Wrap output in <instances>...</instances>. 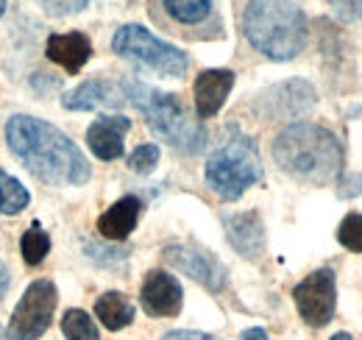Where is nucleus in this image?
I'll use <instances>...</instances> for the list:
<instances>
[{"instance_id": "c85d7f7f", "label": "nucleus", "mask_w": 362, "mask_h": 340, "mask_svg": "<svg viewBox=\"0 0 362 340\" xmlns=\"http://www.w3.org/2000/svg\"><path fill=\"white\" fill-rule=\"evenodd\" d=\"M329 340H354V338H351L349 332H337V335H332Z\"/></svg>"}, {"instance_id": "0eeeda50", "label": "nucleus", "mask_w": 362, "mask_h": 340, "mask_svg": "<svg viewBox=\"0 0 362 340\" xmlns=\"http://www.w3.org/2000/svg\"><path fill=\"white\" fill-rule=\"evenodd\" d=\"M59 304L56 285L50 279H37L34 285L25 288V293L20 298V304L11 312V321L6 327V338L8 340H37L42 338L53 321Z\"/></svg>"}, {"instance_id": "b1692460", "label": "nucleus", "mask_w": 362, "mask_h": 340, "mask_svg": "<svg viewBox=\"0 0 362 340\" xmlns=\"http://www.w3.org/2000/svg\"><path fill=\"white\" fill-rule=\"evenodd\" d=\"M90 0H40L42 11L47 17H70V14H78L87 8Z\"/></svg>"}, {"instance_id": "a878e982", "label": "nucleus", "mask_w": 362, "mask_h": 340, "mask_svg": "<svg viewBox=\"0 0 362 340\" xmlns=\"http://www.w3.org/2000/svg\"><path fill=\"white\" fill-rule=\"evenodd\" d=\"M162 340H215L206 332H189V329H176V332H168Z\"/></svg>"}, {"instance_id": "f8f14e48", "label": "nucleus", "mask_w": 362, "mask_h": 340, "mask_svg": "<svg viewBox=\"0 0 362 340\" xmlns=\"http://www.w3.org/2000/svg\"><path fill=\"white\" fill-rule=\"evenodd\" d=\"M132 128V120L123 118V115H106V118H98L90 128H87V145L90 151L103 159V162H112V159H120L123 157V145H126V134Z\"/></svg>"}, {"instance_id": "6ab92c4d", "label": "nucleus", "mask_w": 362, "mask_h": 340, "mask_svg": "<svg viewBox=\"0 0 362 340\" xmlns=\"http://www.w3.org/2000/svg\"><path fill=\"white\" fill-rule=\"evenodd\" d=\"M28 201H31L28 190L14 176L0 170V215H20L28 207Z\"/></svg>"}, {"instance_id": "2eb2a0df", "label": "nucleus", "mask_w": 362, "mask_h": 340, "mask_svg": "<svg viewBox=\"0 0 362 340\" xmlns=\"http://www.w3.org/2000/svg\"><path fill=\"white\" fill-rule=\"evenodd\" d=\"M45 56L59 64L62 70L67 73H78L92 56V42L87 34H78V31H70V34H53L47 37L45 45Z\"/></svg>"}, {"instance_id": "dca6fc26", "label": "nucleus", "mask_w": 362, "mask_h": 340, "mask_svg": "<svg viewBox=\"0 0 362 340\" xmlns=\"http://www.w3.org/2000/svg\"><path fill=\"white\" fill-rule=\"evenodd\" d=\"M139 212H142L139 198L136 196H123L120 201H115L106 212L98 217V232L106 240H126L134 232Z\"/></svg>"}, {"instance_id": "39448f33", "label": "nucleus", "mask_w": 362, "mask_h": 340, "mask_svg": "<svg viewBox=\"0 0 362 340\" xmlns=\"http://www.w3.org/2000/svg\"><path fill=\"white\" fill-rule=\"evenodd\" d=\"M206 184L212 193H218L223 201H237L248 187L262 181V162L259 151L251 137L234 134L223 140V145L209 157L206 162Z\"/></svg>"}, {"instance_id": "412c9836", "label": "nucleus", "mask_w": 362, "mask_h": 340, "mask_svg": "<svg viewBox=\"0 0 362 340\" xmlns=\"http://www.w3.org/2000/svg\"><path fill=\"white\" fill-rule=\"evenodd\" d=\"M20 251H23V259H25L28 265H42V262H45L47 251H50V237H47V232L40 223H34V226L23 234Z\"/></svg>"}, {"instance_id": "cd10ccee", "label": "nucleus", "mask_w": 362, "mask_h": 340, "mask_svg": "<svg viewBox=\"0 0 362 340\" xmlns=\"http://www.w3.org/2000/svg\"><path fill=\"white\" fill-rule=\"evenodd\" d=\"M8 282H11V276H8V268L0 262V298L6 296V290H8Z\"/></svg>"}, {"instance_id": "9b49d317", "label": "nucleus", "mask_w": 362, "mask_h": 340, "mask_svg": "<svg viewBox=\"0 0 362 340\" xmlns=\"http://www.w3.org/2000/svg\"><path fill=\"white\" fill-rule=\"evenodd\" d=\"M64 109L70 112H92V109H120L126 103V92L123 86L106 79H92L84 81L76 89H70L67 95H62Z\"/></svg>"}, {"instance_id": "9d476101", "label": "nucleus", "mask_w": 362, "mask_h": 340, "mask_svg": "<svg viewBox=\"0 0 362 340\" xmlns=\"http://www.w3.org/2000/svg\"><path fill=\"white\" fill-rule=\"evenodd\" d=\"M139 301L151 318H173L184 304L181 282L168 271H151L139 288Z\"/></svg>"}, {"instance_id": "a211bd4d", "label": "nucleus", "mask_w": 362, "mask_h": 340, "mask_svg": "<svg viewBox=\"0 0 362 340\" xmlns=\"http://www.w3.org/2000/svg\"><path fill=\"white\" fill-rule=\"evenodd\" d=\"M165 11L181 26H198L212 14V0H162Z\"/></svg>"}, {"instance_id": "393cba45", "label": "nucleus", "mask_w": 362, "mask_h": 340, "mask_svg": "<svg viewBox=\"0 0 362 340\" xmlns=\"http://www.w3.org/2000/svg\"><path fill=\"white\" fill-rule=\"evenodd\" d=\"M329 6L337 14V20H343V23L362 20V0H329Z\"/></svg>"}, {"instance_id": "4be33fe9", "label": "nucleus", "mask_w": 362, "mask_h": 340, "mask_svg": "<svg viewBox=\"0 0 362 340\" xmlns=\"http://www.w3.org/2000/svg\"><path fill=\"white\" fill-rule=\"evenodd\" d=\"M337 240H340L343 249L362 254V215L360 212H349L343 217V223H340V229H337Z\"/></svg>"}, {"instance_id": "7c9ffc66", "label": "nucleus", "mask_w": 362, "mask_h": 340, "mask_svg": "<svg viewBox=\"0 0 362 340\" xmlns=\"http://www.w3.org/2000/svg\"><path fill=\"white\" fill-rule=\"evenodd\" d=\"M0 340H3V338H0Z\"/></svg>"}, {"instance_id": "6e6552de", "label": "nucleus", "mask_w": 362, "mask_h": 340, "mask_svg": "<svg viewBox=\"0 0 362 340\" xmlns=\"http://www.w3.org/2000/svg\"><path fill=\"white\" fill-rule=\"evenodd\" d=\"M298 315L310 327H326L337 307V279L332 268H317L307 279H301L293 290Z\"/></svg>"}, {"instance_id": "1a4fd4ad", "label": "nucleus", "mask_w": 362, "mask_h": 340, "mask_svg": "<svg viewBox=\"0 0 362 340\" xmlns=\"http://www.w3.org/2000/svg\"><path fill=\"white\" fill-rule=\"evenodd\" d=\"M165 259L179 268L181 273H187L189 279H195L198 285H204L206 290L218 293L226 288V268L218 256H212L204 249L195 246H168L165 249Z\"/></svg>"}, {"instance_id": "aec40b11", "label": "nucleus", "mask_w": 362, "mask_h": 340, "mask_svg": "<svg viewBox=\"0 0 362 340\" xmlns=\"http://www.w3.org/2000/svg\"><path fill=\"white\" fill-rule=\"evenodd\" d=\"M62 332L67 340H100L98 324L84 310H67L62 318Z\"/></svg>"}, {"instance_id": "ddd939ff", "label": "nucleus", "mask_w": 362, "mask_h": 340, "mask_svg": "<svg viewBox=\"0 0 362 340\" xmlns=\"http://www.w3.org/2000/svg\"><path fill=\"white\" fill-rule=\"evenodd\" d=\"M231 86H234V73L226 67L198 73V79L192 84V95H195V112H198L201 120L215 118L223 109Z\"/></svg>"}, {"instance_id": "423d86ee", "label": "nucleus", "mask_w": 362, "mask_h": 340, "mask_svg": "<svg viewBox=\"0 0 362 340\" xmlns=\"http://www.w3.org/2000/svg\"><path fill=\"white\" fill-rule=\"evenodd\" d=\"M112 50L123 59H132L136 64L159 73V76H173V79H181L187 73V64H189L184 50H179L170 42H162L145 26H136V23L120 26L115 31Z\"/></svg>"}, {"instance_id": "f3484780", "label": "nucleus", "mask_w": 362, "mask_h": 340, "mask_svg": "<svg viewBox=\"0 0 362 340\" xmlns=\"http://www.w3.org/2000/svg\"><path fill=\"white\" fill-rule=\"evenodd\" d=\"M95 315L109 332H120L134 321V304L123 296L120 290H109L95 301Z\"/></svg>"}, {"instance_id": "7ed1b4c3", "label": "nucleus", "mask_w": 362, "mask_h": 340, "mask_svg": "<svg viewBox=\"0 0 362 340\" xmlns=\"http://www.w3.org/2000/svg\"><path fill=\"white\" fill-rule=\"evenodd\" d=\"M243 34L262 56L290 62L307 47L310 26L293 0H248L243 11Z\"/></svg>"}, {"instance_id": "f257e3e1", "label": "nucleus", "mask_w": 362, "mask_h": 340, "mask_svg": "<svg viewBox=\"0 0 362 340\" xmlns=\"http://www.w3.org/2000/svg\"><path fill=\"white\" fill-rule=\"evenodd\" d=\"M6 142L17 162L50 187H76L90 181V162L81 148L53 123L14 115L6 120Z\"/></svg>"}, {"instance_id": "4468645a", "label": "nucleus", "mask_w": 362, "mask_h": 340, "mask_svg": "<svg viewBox=\"0 0 362 340\" xmlns=\"http://www.w3.org/2000/svg\"><path fill=\"white\" fill-rule=\"evenodd\" d=\"M226 223V237L234 246L237 254L245 259H259L265 251V226L257 212H234L223 217Z\"/></svg>"}, {"instance_id": "bb28decb", "label": "nucleus", "mask_w": 362, "mask_h": 340, "mask_svg": "<svg viewBox=\"0 0 362 340\" xmlns=\"http://www.w3.org/2000/svg\"><path fill=\"white\" fill-rule=\"evenodd\" d=\"M243 340H268V332L262 327H251L243 332Z\"/></svg>"}, {"instance_id": "5701e85b", "label": "nucleus", "mask_w": 362, "mask_h": 340, "mask_svg": "<svg viewBox=\"0 0 362 340\" xmlns=\"http://www.w3.org/2000/svg\"><path fill=\"white\" fill-rule=\"evenodd\" d=\"M159 165V145L153 142H145V145H136L129 157V168L139 173V176H148L153 173V168Z\"/></svg>"}, {"instance_id": "20e7f679", "label": "nucleus", "mask_w": 362, "mask_h": 340, "mask_svg": "<svg viewBox=\"0 0 362 340\" xmlns=\"http://www.w3.org/2000/svg\"><path fill=\"white\" fill-rule=\"evenodd\" d=\"M120 86L126 92V101H132L145 115L148 128L159 140H165L170 148H176L181 154L204 151L206 128L187 115V109L181 106V101L173 92H162V89H153V86L142 84V81H132V79Z\"/></svg>"}, {"instance_id": "c756f323", "label": "nucleus", "mask_w": 362, "mask_h": 340, "mask_svg": "<svg viewBox=\"0 0 362 340\" xmlns=\"http://www.w3.org/2000/svg\"><path fill=\"white\" fill-rule=\"evenodd\" d=\"M6 14V0H0V17Z\"/></svg>"}, {"instance_id": "f03ea898", "label": "nucleus", "mask_w": 362, "mask_h": 340, "mask_svg": "<svg viewBox=\"0 0 362 340\" xmlns=\"http://www.w3.org/2000/svg\"><path fill=\"white\" fill-rule=\"evenodd\" d=\"M279 168L307 184H329L343 168V145L337 137L315 123H293L281 128L273 142Z\"/></svg>"}]
</instances>
